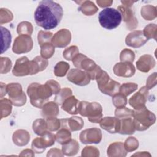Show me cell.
I'll return each instance as SVG.
<instances>
[{
    "label": "cell",
    "mask_w": 157,
    "mask_h": 157,
    "mask_svg": "<svg viewBox=\"0 0 157 157\" xmlns=\"http://www.w3.org/2000/svg\"><path fill=\"white\" fill-rule=\"evenodd\" d=\"M156 64V61L153 57L148 54L141 56L136 61L137 69L140 72L147 73L153 69Z\"/></svg>",
    "instance_id": "21"
},
{
    "label": "cell",
    "mask_w": 157,
    "mask_h": 157,
    "mask_svg": "<svg viewBox=\"0 0 157 157\" xmlns=\"http://www.w3.org/2000/svg\"><path fill=\"white\" fill-rule=\"evenodd\" d=\"M59 114L58 105L53 101L46 102L42 107V116L45 119L56 117Z\"/></svg>",
    "instance_id": "25"
},
{
    "label": "cell",
    "mask_w": 157,
    "mask_h": 157,
    "mask_svg": "<svg viewBox=\"0 0 157 157\" xmlns=\"http://www.w3.org/2000/svg\"><path fill=\"white\" fill-rule=\"evenodd\" d=\"M0 73L7 74L9 72L12 66V63L10 58L8 57H1L0 58Z\"/></svg>",
    "instance_id": "47"
},
{
    "label": "cell",
    "mask_w": 157,
    "mask_h": 157,
    "mask_svg": "<svg viewBox=\"0 0 157 157\" xmlns=\"http://www.w3.org/2000/svg\"><path fill=\"white\" fill-rule=\"evenodd\" d=\"M74 66L78 69H83L90 72L97 66L96 63L82 53H78L72 60Z\"/></svg>",
    "instance_id": "16"
},
{
    "label": "cell",
    "mask_w": 157,
    "mask_h": 157,
    "mask_svg": "<svg viewBox=\"0 0 157 157\" xmlns=\"http://www.w3.org/2000/svg\"><path fill=\"white\" fill-rule=\"evenodd\" d=\"M12 140L17 146H25L30 140V134L24 129L16 130L12 135Z\"/></svg>",
    "instance_id": "23"
},
{
    "label": "cell",
    "mask_w": 157,
    "mask_h": 157,
    "mask_svg": "<svg viewBox=\"0 0 157 157\" xmlns=\"http://www.w3.org/2000/svg\"><path fill=\"white\" fill-rule=\"evenodd\" d=\"M47 128L49 131H56L61 128V120L56 117H52L47 118L46 120Z\"/></svg>",
    "instance_id": "46"
},
{
    "label": "cell",
    "mask_w": 157,
    "mask_h": 157,
    "mask_svg": "<svg viewBox=\"0 0 157 157\" xmlns=\"http://www.w3.org/2000/svg\"><path fill=\"white\" fill-rule=\"evenodd\" d=\"M141 15L146 20H153L156 17V8L151 5L144 6L141 8Z\"/></svg>",
    "instance_id": "32"
},
{
    "label": "cell",
    "mask_w": 157,
    "mask_h": 157,
    "mask_svg": "<svg viewBox=\"0 0 157 157\" xmlns=\"http://www.w3.org/2000/svg\"><path fill=\"white\" fill-rule=\"evenodd\" d=\"M61 128H65L71 131H77L82 129L84 126V121L81 117L74 116L69 118L60 119Z\"/></svg>",
    "instance_id": "20"
},
{
    "label": "cell",
    "mask_w": 157,
    "mask_h": 157,
    "mask_svg": "<svg viewBox=\"0 0 157 157\" xmlns=\"http://www.w3.org/2000/svg\"><path fill=\"white\" fill-rule=\"evenodd\" d=\"M55 140V135L48 131L40 137H36L33 140L31 148L36 153H42L47 147L54 145Z\"/></svg>",
    "instance_id": "9"
},
{
    "label": "cell",
    "mask_w": 157,
    "mask_h": 157,
    "mask_svg": "<svg viewBox=\"0 0 157 157\" xmlns=\"http://www.w3.org/2000/svg\"><path fill=\"white\" fill-rule=\"evenodd\" d=\"M142 32L148 40L151 38L154 39L155 40H156L157 26L156 24L150 23L148 25L144 28Z\"/></svg>",
    "instance_id": "41"
},
{
    "label": "cell",
    "mask_w": 157,
    "mask_h": 157,
    "mask_svg": "<svg viewBox=\"0 0 157 157\" xmlns=\"http://www.w3.org/2000/svg\"><path fill=\"white\" fill-rule=\"evenodd\" d=\"M72 95V91L69 88H64L61 89L55 98V102L58 105H62L63 102L69 97Z\"/></svg>",
    "instance_id": "35"
},
{
    "label": "cell",
    "mask_w": 157,
    "mask_h": 157,
    "mask_svg": "<svg viewBox=\"0 0 157 157\" xmlns=\"http://www.w3.org/2000/svg\"><path fill=\"white\" fill-rule=\"evenodd\" d=\"M64 154L62 150L58 148H51L47 153V156H63Z\"/></svg>",
    "instance_id": "52"
},
{
    "label": "cell",
    "mask_w": 157,
    "mask_h": 157,
    "mask_svg": "<svg viewBox=\"0 0 157 157\" xmlns=\"http://www.w3.org/2000/svg\"><path fill=\"white\" fill-rule=\"evenodd\" d=\"M120 120V127L118 133L123 135H131L136 131L133 119L132 118H123Z\"/></svg>",
    "instance_id": "26"
},
{
    "label": "cell",
    "mask_w": 157,
    "mask_h": 157,
    "mask_svg": "<svg viewBox=\"0 0 157 157\" xmlns=\"http://www.w3.org/2000/svg\"><path fill=\"white\" fill-rule=\"evenodd\" d=\"M78 53H79L78 48L75 45H71L63 51V56L67 61H72Z\"/></svg>",
    "instance_id": "44"
},
{
    "label": "cell",
    "mask_w": 157,
    "mask_h": 157,
    "mask_svg": "<svg viewBox=\"0 0 157 157\" xmlns=\"http://www.w3.org/2000/svg\"><path fill=\"white\" fill-rule=\"evenodd\" d=\"M133 121L136 130L143 131L148 129L156 121V116L146 106L134 110Z\"/></svg>",
    "instance_id": "4"
},
{
    "label": "cell",
    "mask_w": 157,
    "mask_h": 157,
    "mask_svg": "<svg viewBox=\"0 0 157 157\" xmlns=\"http://www.w3.org/2000/svg\"><path fill=\"white\" fill-rule=\"evenodd\" d=\"M12 103L10 99L1 98L0 101L1 107V119L8 117L12 112Z\"/></svg>",
    "instance_id": "33"
},
{
    "label": "cell",
    "mask_w": 157,
    "mask_h": 157,
    "mask_svg": "<svg viewBox=\"0 0 157 157\" xmlns=\"http://www.w3.org/2000/svg\"><path fill=\"white\" fill-rule=\"evenodd\" d=\"M135 59L134 51L129 48L123 49L120 54V60L121 62L132 63Z\"/></svg>",
    "instance_id": "40"
},
{
    "label": "cell",
    "mask_w": 157,
    "mask_h": 157,
    "mask_svg": "<svg viewBox=\"0 0 157 157\" xmlns=\"http://www.w3.org/2000/svg\"><path fill=\"white\" fill-rule=\"evenodd\" d=\"M148 90L145 86L141 87L139 90L129 99V105L134 110L139 109L145 106L148 97Z\"/></svg>",
    "instance_id": "13"
},
{
    "label": "cell",
    "mask_w": 157,
    "mask_h": 157,
    "mask_svg": "<svg viewBox=\"0 0 157 157\" xmlns=\"http://www.w3.org/2000/svg\"><path fill=\"white\" fill-rule=\"evenodd\" d=\"M121 2L125 6L128 7H131L133 3H134V1H121Z\"/></svg>",
    "instance_id": "57"
},
{
    "label": "cell",
    "mask_w": 157,
    "mask_h": 157,
    "mask_svg": "<svg viewBox=\"0 0 157 157\" xmlns=\"http://www.w3.org/2000/svg\"><path fill=\"white\" fill-rule=\"evenodd\" d=\"M69 64L64 61H59L54 67V74L56 77H64L69 69Z\"/></svg>",
    "instance_id": "36"
},
{
    "label": "cell",
    "mask_w": 157,
    "mask_h": 157,
    "mask_svg": "<svg viewBox=\"0 0 157 157\" xmlns=\"http://www.w3.org/2000/svg\"><path fill=\"white\" fill-rule=\"evenodd\" d=\"M71 40V33L69 29H61L52 37V44L57 48L66 47Z\"/></svg>",
    "instance_id": "17"
},
{
    "label": "cell",
    "mask_w": 157,
    "mask_h": 157,
    "mask_svg": "<svg viewBox=\"0 0 157 157\" xmlns=\"http://www.w3.org/2000/svg\"><path fill=\"white\" fill-rule=\"evenodd\" d=\"M113 71L117 76L128 78L134 75L136 69L132 63L120 62L115 64Z\"/></svg>",
    "instance_id": "18"
},
{
    "label": "cell",
    "mask_w": 157,
    "mask_h": 157,
    "mask_svg": "<svg viewBox=\"0 0 157 157\" xmlns=\"http://www.w3.org/2000/svg\"><path fill=\"white\" fill-rule=\"evenodd\" d=\"M35 154L33 150L31 149H25L21 151V153L19 154L20 156H34Z\"/></svg>",
    "instance_id": "53"
},
{
    "label": "cell",
    "mask_w": 157,
    "mask_h": 157,
    "mask_svg": "<svg viewBox=\"0 0 157 157\" xmlns=\"http://www.w3.org/2000/svg\"><path fill=\"white\" fill-rule=\"evenodd\" d=\"M137 88L138 85L135 83H124L120 85L119 93L127 96L137 90Z\"/></svg>",
    "instance_id": "38"
},
{
    "label": "cell",
    "mask_w": 157,
    "mask_h": 157,
    "mask_svg": "<svg viewBox=\"0 0 157 157\" xmlns=\"http://www.w3.org/2000/svg\"><path fill=\"white\" fill-rule=\"evenodd\" d=\"M79 151V144L74 139H71L69 142L63 145L62 151L64 155L67 156H75Z\"/></svg>",
    "instance_id": "28"
},
{
    "label": "cell",
    "mask_w": 157,
    "mask_h": 157,
    "mask_svg": "<svg viewBox=\"0 0 157 157\" xmlns=\"http://www.w3.org/2000/svg\"><path fill=\"white\" fill-rule=\"evenodd\" d=\"M96 3L100 7H106L110 6L113 3L112 1H96Z\"/></svg>",
    "instance_id": "54"
},
{
    "label": "cell",
    "mask_w": 157,
    "mask_h": 157,
    "mask_svg": "<svg viewBox=\"0 0 157 157\" xmlns=\"http://www.w3.org/2000/svg\"><path fill=\"white\" fill-rule=\"evenodd\" d=\"M71 137V131L65 128H61L55 134L56 142L62 145L69 142L72 139Z\"/></svg>",
    "instance_id": "29"
},
{
    "label": "cell",
    "mask_w": 157,
    "mask_h": 157,
    "mask_svg": "<svg viewBox=\"0 0 157 157\" xmlns=\"http://www.w3.org/2000/svg\"><path fill=\"white\" fill-rule=\"evenodd\" d=\"M63 15V10L60 4L51 1H41L37 7L34 17L36 24L45 30L56 28Z\"/></svg>",
    "instance_id": "1"
},
{
    "label": "cell",
    "mask_w": 157,
    "mask_h": 157,
    "mask_svg": "<svg viewBox=\"0 0 157 157\" xmlns=\"http://www.w3.org/2000/svg\"><path fill=\"white\" fill-rule=\"evenodd\" d=\"M39 72V66L35 60L29 61L26 56L18 58L12 69V74L16 77L34 75Z\"/></svg>",
    "instance_id": "6"
},
{
    "label": "cell",
    "mask_w": 157,
    "mask_h": 157,
    "mask_svg": "<svg viewBox=\"0 0 157 157\" xmlns=\"http://www.w3.org/2000/svg\"><path fill=\"white\" fill-rule=\"evenodd\" d=\"M27 94L32 105L40 109L52 96L53 92L47 83H32L28 86Z\"/></svg>",
    "instance_id": "2"
},
{
    "label": "cell",
    "mask_w": 157,
    "mask_h": 157,
    "mask_svg": "<svg viewBox=\"0 0 157 157\" xmlns=\"http://www.w3.org/2000/svg\"><path fill=\"white\" fill-rule=\"evenodd\" d=\"M123 144L127 152L133 151L139 147V141L134 137H129Z\"/></svg>",
    "instance_id": "43"
},
{
    "label": "cell",
    "mask_w": 157,
    "mask_h": 157,
    "mask_svg": "<svg viewBox=\"0 0 157 157\" xmlns=\"http://www.w3.org/2000/svg\"><path fill=\"white\" fill-rule=\"evenodd\" d=\"M7 93L12 104L17 107L24 105L26 102V96L18 83H10L7 85Z\"/></svg>",
    "instance_id": "8"
},
{
    "label": "cell",
    "mask_w": 157,
    "mask_h": 157,
    "mask_svg": "<svg viewBox=\"0 0 157 157\" xmlns=\"http://www.w3.org/2000/svg\"><path fill=\"white\" fill-rule=\"evenodd\" d=\"M1 31L2 37L1 53H3L10 47L12 41V36L10 31L7 28L2 26H1Z\"/></svg>",
    "instance_id": "31"
},
{
    "label": "cell",
    "mask_w": 157,
    "mask_h": 157,
    "mask_svg": "<svg viewBox=\"0 0 157 157\" xmlns=\"http://www.w3.org/2000/svg\"><path fill=\"white\" fill-rule=\"evenodd\" d=\"M33 130L38 136H43L48 130L46 120L43 118H38L34 121L33 123Z\"/></svg>",
    "instance_id": "30"
},
{
    "label": "cell",
    "mask_w": 157,
    "mask_h": 157,
    "mask_svg": "<svg viewBox=\"0 0 157 157\" xmlns=\"http://www.w3.org/2000/svg\"><path fill=\"white\" fill-rule=\"evenodd\" d=\"M107 155L109 157H125L127 151L121 142H115L109 145L107 150Z\"/></svg>",
    "instance_id": "22"
},
{
    "label": "cell",
    "mask_w": 157,
    "mask_h": 157,
    "mask_svg": "<svg viewBox=\"0 0 157 157\" xmlns=\"http://www.w3.org/2000/svg\"><path fill=\"white\" fill-rule=\"evenodd\" d=\"M80 5L78 10L81 11L82 13L86 16H91L95 14L98 8L94 4V3L91 1H76Z\"/></svg>",
    "instance_id": "27"
},
{
    "label": "cell",
    "mask_w": 157,
    "mask_h": 157,
    "mask_svg": "<svg viewBox=\"0 0 157 157\" xmlns=\"http://www.w3.org/2000/svg\"><path fill=\"white\" fill-rule=\"evenodd\" d=\"M99 22L102 27L108 30L116 28L122 20L120 12L114 8H106L100 12Z\"/></svg>",
    "instance_id": "5"
},
{
    "label": "cell",
    "mask_w": 157,
    "mask_h": 157,
    "mask_svg": "<svg viewBox=\"0 0 157 157\" xmlns=\"http://www.w3.org/2000/svg\"><path fill=\"white\" fill-rule=\"evenodd\" d=\"M53 36V33L50 31H44L42 30L40 31L38 33V35H37V40H38L39 45L40 46L44 44L51 42Z\"/></svg>",
    "instance_id": "45"
},
{
    "label": "cell",
    "mask_w": 157,
    "mask_h": 157,
    "mask_svg": "<svg viewBox=\"0 0 157 157\" xmlns=\"http://www.w3.org/2000/svg\"><path fill=\"white\" fill-rule=\"evenodd\" d=\"M13 18L12 13L7 9H0V24L7 23L11 21Z\"/></svg>",
    "instance_id": "49"
},
{
    "label": "cell",
    "mask_w": 157,
    "mask_h": 157,
    "mask_svg": "<svg viewBox=\"0 0 157 157\" xmlns=\"http://www.w3.org/2000/svg\"><path fill=\"white\" fill-rule=\"evenodd\" d=\"M156 85V72H153L148 77L146 82L145 87L148 90H150L153 88Z\"/></svg>",
    "instance_id": "51"
},
{
    "label": "cell",
    "mask_w": 157,
    "mask_h": 157,
    "mask_svg": "<svg viewBox=\"0 0 157 157\" xmlns=\"http://www.w3.org/2000/svg\"><path fill=\"white\" fill-rule=\"evenodd\" d=\"M148 40L144 36L142 31L135 30L129 33L125 39L126 45L132 48H139L143 46Z\"/></svg>",
    "instance_id": "15"
},
{
    "label": "cell",
    "mask_w": 157,
    "mask_h": 157,
    "mask_svg": "<svg viewBox=\"0 0 157 157\" xmlns=\"http://www.w3.org/2000/svg\"><path fill=\"white\" fill-rule=\"evenodd\" d=\"M112 103L117 108L125 107L128 103L126 96L118 92L112 96Z\"/></svg>",
    "instance_id": "42"
},
{
    "label": "cell",
    "mask_w": 157,
    "mask_h": 157,
    "mask_svg": "<svg viewBox=\"0 0 157 157\" xmlns=\"http://www.w3.org/2000/svg\"><path fill=\"white\" fill-rule=\"evenodd\" d=\"M81 156L83 157H98L99 156V151L95 147L86 146L82 150Z\"/></svg>",
    "instance_id": "48"
},
{
    "label": "cell",
    "mask_w": 157,
    "mask_h": 157,
    "mask_svg": "<svg viewBox=\"0 0 157 157\" xmlns=\"http://www.w3.org/2000/svg\"><path fill=\"white\" fill-rule=\"evenodd\" d=\"M33 47V41L30 36L19 35L15 39L12 51L15 54L26 53L30 52Z\"/></svg>",
    "instance_id": "10"
},
{
    "label": "cell",
    "mask_w": 157,
    "mask_h": 157,
    "mask_svg": "<svg viewBox=\"0 0 157 157\" xmlns=\"http://www.w3.org/2000/svg\"><path fill=\"white\" fill-rule=\"evenodd\" d=\"M132 156H151V155L147 151H139L134 154Z\"/></svg>",
    "instance_id": "56"
},
{
    "label": "cell",
    "mask_w": 157,
    "mask_h": 157,
    "mask_svg": "<svg viewBox=\"0 0 157 157\" xmlns=\"http://www.w3.org/2000/svg\"><path fill=\"white\" fill-rule=\"evenodd\" d=\"M78 113L83 117H87L88 121L93 123H98L102 118V105L96 102H80Z\"/></svg>",
    "instance_id": "3"
},
{
    "label": "cell",
    "mask_w": 157,
    "mask_h": 157,
    "mask_svg": "<svg viewBox=\"0 0 157 157\" xmlns=\"http://www.w3.org/2000/svg\"><path fill=\"white\" fill-rule=\"evenodd\" d=\"M40 47V55L46 59L50 58L55 53V47L51 42L42 44Z\"/></svg>",
    "instance_id": "37"
},
{
    "label": "cell",
    "mask_w": 157,
    "mask_h": 157,
    "mask_svg": "<svg viewBox=\"0 0 157 157\" xmlns=\"http://www.w3.org/2000/svg\"><path fill=\"white\" fill-rule=\"evenodd\" d=\"M117 10L120 12L122 19L126 23L128 30H132L138 26V21L134 15V12L131 7L124 5L119 6Z\"/></svg>",
    "instance_id": "14"
},
{
    "label": "cell",
    "mask_w": 157,
    "mask_h": 157,
    "mask_svg": "<svg viewBox=\"0 0 157 157\" xmlns=\"http://www.w3.org/2000/svg\"><path fill=\"white\" fill-rule=\"evenodd\" d=\"M33 31V26L31 23L26 21H21L18 23L17 27V32L19 35L30 36Z\"/></svg>",
    "instance_id": "34"
},
{
    "label": "cell",
    "mask_w": 157,
    "mask_h": 157,
    "mask_svg": "<svg viewBox=\"0 0 157 157\" xmlns=\"http://www.w3.org/2000/svg\"><path fill=\"white\" fill-rule=\"evenodd\" d=\"M52 89L53 94H56L61 90V86L59 83L54 80H49L46 82V83Z\"/></svg>",
    "instance_id": "50"
},
{
    "label": "cell",
    "mask_w": 157,
    "mask_h": 157,
    "mask_svg": "<svg viewBox=\"0 0 157 157\" xmlns=\"http://www.w3.org/2000/svg\"><path fill=\"white\" fill-rule=\"evenodd\" d=\"M101 128L109 133H118L120 127V120L117 117H105L102 118L99 122Z\"/></svg>",
    "instance_id": "19"
},
{
    "label": "cell",
    "mask_w": 157,
    "mask_h": 157,
    "mask_svg": "<svg viewBox=\"0 0 157 157\" xmlns=\"http://www.w3.org/2000/svg\"><path fill=\"white\" fill-rule=\"evenodd\" d=\"M7 93V85L2 82H1V98H2Z\"/></svg>",
    "instance_id": "55"
},
{
    "label": "cell",
    "mask_w": 157,
    "mask_h": 157,
    "mask_svg": "<svg viewBox=\"0 0 157 157\" xmlns=\"http://www.w3.org/2000/svg\"><path fill=\"white\" fill-rule=\"evenodd\" d=\"M67 80L78 86H83L90 83L91 78L89 74L78 69H72L67 74Z\"/></svg>",
    "instance_id": "12"
},
{
    "label": "cell",
    "mask_w": 157,
    "mask_h": 157,
    "mask_svg": "<svg viewBox=\"0 0 157 157\" xmlns=\"http://www.w3.org/2000/svg\"><path fill=\"white\" fill-rule=\"evenodd\" d=\"M80 101L74 96L67 98L62 104V109L71 115H76L78 113V107Z\"/></svg>",
    "instance_id": "24"
},
{
    "label": "cell",
    "mask_w": 157,
    "mask_h": 157,
    "mask_svg": "<svg viewBox=\"0 0 157 157\" xmlns=\"http://www.w3.org/2000/svg\"><path fill=\"white\" fill-rule=\"evenodd\" d=\"M102 135L100 129L91 128L82 131L79 135V139L83 144H99L102 140Z\"/></svg>",
    "instance_id": "11"
},
{
    "label": "cell",
    "mask_w": 157,
    "mask_h": 157,
    "mask_svg": "<svg viewBox=\"0 0 157 157\" xmlns=\"http://www.w3.org/2000/svg\"><path fill=\"white\" fill-rule=\"evenodd\" d=\"M95 80L99 90L103 94L113 96L119 92L120 83L112 80L105 71L102 70Z\"/></svg>",
    "instance_id": "7"
},
{
    "label": "cell",
    "mask_w": 157,
    "mask_h": 157,
    "mask_svg": "<svg viewBox=\"0 0 157 157\" xmlns=\"http://www.w3.org/2000/svg\"><path fill=\"white\" fill-rule=\"evenodd\" d=\"M134 113V110H131L127 107H123L117 108L115 110V116L117 118L121 120L123 118H132Z\"/></svg>",
    "instance_id": "39"
}]
</instances>
